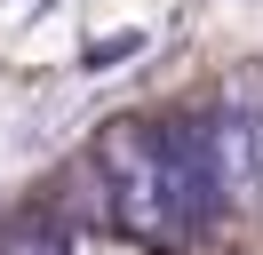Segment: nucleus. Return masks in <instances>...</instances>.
Here are the masks:
<instances>
[{
	"label": "nucleus",
	"instance_id": "f257e3e1",
	"mask_svg": "<svg viewBox=\"0 0 263 255\" xmlns=\"http://www.w3.org/2000/svg\"><path fill=\"white\" fill-rule=\"evenodd\" d=\"M96 168L112 184V215L136 239H183L192 231V199H183L176 152H167L160 120H112L96 136Z\"/></svg>",
	"mask_w": 263,
	"mask_h": 255
},
{
	"label": "nucleus",
	"instance_id": "f03ea898",
	"mask_svg": "<svg viewBox=\"0 0 263 255\" xmlns=\"http://www.w3.org/2000/svg\"><path fill=\"white\" fill-rule=\"evenodd\" d=\"M8 255H72V239L56 231V223H16V231H8Z\"/></svg>",
	"mask_w": 263,
	"mask_h": 255
}]
</instances>
